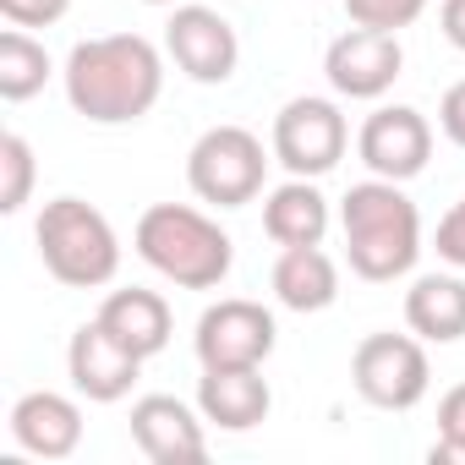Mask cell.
Listing matches in <instances>:
<instances>
[{"instance_id": "1", "label": "cell", "mask_w": 465, "mask_h": 465, "mask_svg": "<svg viewBox=\"0 0 465 465\" xmlns=\"http://www.w3.org/2000/svg\"><path fill=\"white\" fill-rule=\"evenodd\" d=\"M61 77H66V99L77 115L99 126H126L159 104L164 61L143 34H104V39H83L66 55Z\"/></svg>"}, {"instance_id": "2", "label": "cell", "mask_w": 465, "mask_h": 465, "mask_svg": "<svg viewBox=\"0 0 465 465\" xmlns=\"http://www.w3.org/2000/svg\"><path fill=\"white\" fill-rule=\"evenodd\" d=\"M340 230H345V258L361 280L383 285L416 269L421 258V213L400 192V181H356L340 203Z\"/></svg>"}, {"instance_id": "3", "label": "cell", "mask_w": 465, "mask_h": 465, "mask_svg": "<svg viewBox=\"0 0 465 465\" xmlns=\"http://www.w3.org/2000/svg\"><path fill=\"white\" fill-rule=\"evenodd\" d=\"M132 242H137V258L181 291H213V285H224L230 263H236L230 236L186 203H153L137 219Z\"/></svg>"}, {"instance_id": "4", "label": "cell", "mask_w": 465, "mask_h": 465, "mask_svg": "<svg viewBox=\"0 0 465 465\" xmlns=\"http://www.w3.org/2000/svg\"><path fill=\"white\" fill-rule=\"evenodd\" d=\"M34 242H39L45 269L61 285H72V291H99L121 269V242H115L110 219L94 203H83V197L45 203L39 224H34Z\"/></svg>"}, {"instance_id": "5", "label": "cell", "mask_w": 465, "mask_h": 465, "mask_svg": "<svg viewBox=\"0 0 465 465\" xmlns=\"http://www.w3.org/2000/svg\"><path fill=\"white\" fill-rule=\"evenodd\" d=\"M263 175H269V153L263 137L247 126H208L186 153V186L213 208L252 203L263 192Z\"/></svg>"}, {"instance_id": "6", "label": "cell", "mask_w": 465, "mask_h": 465, "mask_svg": "<svg viewBox=\"0 0 465 465\" xmlns=\"http://www.w3.org/2000/svg\"><path fill=\"white\" fill-rule=\"evenodd\" d=\"M351 383L378 411H411V405L427 400L432 367H427L421 340H411V334H367L356 345V356H351Z\"/></svg>"}, {"instance_id": "7", "label": "cell", "mask_w": 465, "mask_h": 465, "mask_svg": "<svg viewBox=\"0 0 465 465\" xmlns=\"http://www.w3.org/2000/svg\"><path fill=\"white\" fill-rule=\"evenodd\" d=\"M345 143H351V126L340 115L334 99H291L280 115H274V159L291 170V175H329L340 159H345Z\"/></svg>"}, {"instance_id": "8", "label": "cell", "mask_w": 465, "mask_h": 465, "mask_svg": "<svg viewBox=\"0 0 465 465\" xmlns=\"http://www.w3.org/2000/svg\"><path fill=\"white\" fill-rule=\"evenodd\" d=\"M274 340H280L274 312L263 302H242V296L213 302L192 334L203 367H263L274 356Z\"/></svg>"}, {"instance_id": "9", "label": "cell", "mask_w": 465, "mask_h": 465, "mask_svg": "<svg viewBox=\"0 0 465 465\" xmlns=\"http://www.w3.org/2000/svg\"><path fill=\"white\" fill-rule=\"evenodd\" d=\"M356 153H361V164H367L372 175L405 186V181L421 175L427 159H432V126H427V115L411 110V104H383V110H372V115L361 121Z\"/></svg>"}, {"instance_id": "10", "label": "cell", "mask_w": 465, "mask_h": 465, "mask_svg": "<svg viewBox=\"0 0 465 465\" xmlns=\"http://www.w3.org/2000/svg\"><path fill=\"white\" fill-rule=\"evenodd\" d=\"M164 50L192 83H230L242 61V39L213 6H175L164 23Z\"/></svg>"}, {"instance_id": "11", "label": "cell", "mask_w": 465, "mask_h": 465, "mask_svg": "<svg viewBox=\"0 0 465 465\" xmlns=\"http://www.w3.org/2000/svg\"><path fill=\"white\" fill-rule=\"evenodd\" d=\"M405 66V50H400V34H383V28H351L329 45L323 55V72H329V88L340 99H383L394 88Z\"/></svg>"}, {"instance_id": "12", "label": "cell", "mask_w": 465, "mask_h": 465, "mask_svg": "<svg viewBox=\"0 0 465 465\" xmlns=\"http://www.w3.org/2000/svg\"><path fill=\"white\" fill-rule=\"evenodd\" d=\"M66 372H72V389L94 405H115L132 394L137 372H143V356H132L99 318L83 323L66 345Z\"/></svg>"}, {"instance_id": "13", "label": "cell", "mask_w": 465, "mask_h": 465, "mask_svg": "<svg viewBox=\"0 0 465 465\" xmlns=\"http://www.w3.org/2000/svg\"><path fill=\"white\" fill-rule=\"evenodd\" d=\"M132 438L153 465H192V460L208 454L197 411L175 394H143L132 405Z\"/></svg>"}, {"instance_id": "14", "label": "cell", "mask_w": 465, "mask_h": 465, "mask_svg": "<svg viewBox=\"0 0 465 465\" xmlns=\"http://www.w3.org/2000/svg\"><path fill=\"white\" fill-rule=\"evenodd\" d=\"M274 394L258 367H203L197 378V411L219 432H252L269 416Z\"/></svg>"}, {"instance_id": "15", "label": "cell", "mask_w": 465, "mask_h": 465, "mask_svg": "<svg viewBox=\"0 0 465 465\" xmlns=\"http://www.w3.org/2000/svg\"><path fill=\"white\" fill-rule=\"evenodd\" d=\"M12 438H17V449H28L39 460H66L83 443V411H77V400H66L55 389H34L12 405Z\"/></svg>"}, {"instance_id": "16", "label": "cell", "mask_w": 465, "mask_h": 465, "mask_svg": "<svg viewBox=\"0 0 465 465\" xmlns=\"http://www.w3.org/2000/svg\"><path fill=\"white\" fill-rule=\"evenodd\" d=\"M99 323L132 351V356H159L164 345H170V307H164V296L159 291H143V285H132V291H110L104 296V307H99Z\"/></svg>"}, {"instance_id": "17", "label": "cell", "mask_w": 465, "mask_h": 465, "mask_svg": "<svg viewBox=\"0 0 465 465\" xmlns=\"http://www.w3.org/2000/svg\"><path fill=\"white\" fill-rule=\"evenodd\" d=\"M263 230L280 247H323V236H329V197L307 175H296V181H285V186L269 192Z\"/></svg>"}, {"instance_id": "18", "label": "cell", "mask_w": 465, "mask_h": 465, "mask_svg": "<svg viewBox=\"0 0 465 465\" xmlns=\"http://www.w3.org/2000/svg\"><path fill=\"white\" fill-rule=\"evenodd\" d=\"M405 323H411L416 340H432V345L465 340V280H454V274H421L405 291Z\"/></svg>"}, {"instance_id": "19", "label": "cell", "mask_w": 465, "mask_h": 465, "mask_svg": "<svg viewBox=\"0 0 465 465\" xmlns=\"http://www.w3.org/2000/svg\"><path fill=\"white\" fill-rule=\"evenodd\" d=\"M274 296L291 312H323L340 296V269L323 247H285L274 263Z\"/></svg>"}, {"instance_id": "20", "label": "cell", "mask_w": 465, "mask_h": 465, "mask_svg": "<svg viewBox=\"0 0 465 465\" xmlns=\"http://www.w3.org/2000/svg\"><path fill=\"white\" fill-rule=\"evenodd\" d=\"M45 83H50V55H45V45L28 39L23 28H6V34H0V99L23 104V99H34Z\"/></svg>"}, {"instance_id": "21", "label": "cell", "mask_w": 465, "mask_h": 465, "mask_svg": "<svg viewBox=\"0 0 465 465\" xmlns=\"http://www.w3.org/2000/svg\"><path fill=\"white\" fill-rule=\"evenodd\" d=\"M0 170H6V181H0V208L23 213V203L34 192V148H28V137H17V132L0 137Z\"/></svg>"}, {"instance_id": "22", "label": "cell", "mask_w": 465, "mask_h": 465, "mask_svg": "<svg viewBox=\"0 0 465 465\" xmlns=\"http://www.w3.org/2000/svg\"><path fill=\"white\" fill-rule=\"evenodd\" d=\"M432 465H465V383H454L438 405V443Z\"/></svg>"}, {"instance_id": "23", "label": "cell", "mask_w": 465, "mask_h": 465, "mask_svg": "<svg viewBox=\"0 0 465 465\" xmlns=\"http://www.w3.org/2000/svg\"><path fill=\"white\" fill-rule=\"evenodd\" d=\"M345 12L356 28H383V34H400L411 28L421 12H427V0H345Z\"/></svg>"}, {"instance_id": "24", "label": "cell", "mask_w": 465, "mask_h": 465, "mask_svg": "<svg viewBox=\"0 0 465 465\" xmlns=\"http://www.w3.org/2000/svg\"><path fill=\"white\" fill-rule=\"evenodd\" d=\"M72 12V0H0V17L12 28H50Z\"/></svg>"}, {"instance_id": "25", "label": "cell", "mask_w": 465, "mask_h": 465, "mask_svg": "<svg viewBox=\"0 0 465 465\" xmlns=\"http://www.w3.org/2000/svg\"><path fill=\"white\" fill-rule=\"evenodd\" d=\"M438 258L454 263V269H465V197L438 219Z\"/></svg>"}, {"instance_id": "26", "label": "cell", "mask_w": 465, "mask_h": 465, "mask_svg": "<svg viewBox=\"0 0 465 465\" xmlns=\"http://www.w3.org/2000/svg\"><path fill=\"white\" fill-rule=\"evenodd\" d=\"M438 126H443V137H449L454 148H465V83H454V88L443 94V104H438Z\"/></svg>"}, {"instance_id": "27", "label": "cell", "mask_w": 465, "mask_h": 465, "mask_svg": "<svg viewBox=\"0 0 465 465\" xmlns=\"http://www.w3.org/2000/svg\"><path fill=\"white\" fill-rule=\"evenodd\" d=\"M438 23H443V39L465 55V0H443V6H438Z\"/></svg>"}, {"instance_id": "28", "label": "cell", "mask_w": 465, "mask_h": 465, "mask_svg": "<svg viewBox=\"0 0 465 465\" xmlns=\"http://www.w3.org/2000/svg\"><path fill=\"white\" fill-rule=\"evenodd\" d=\"M143 6H175V0H143Z\"/></svg>"}]
</instances>
